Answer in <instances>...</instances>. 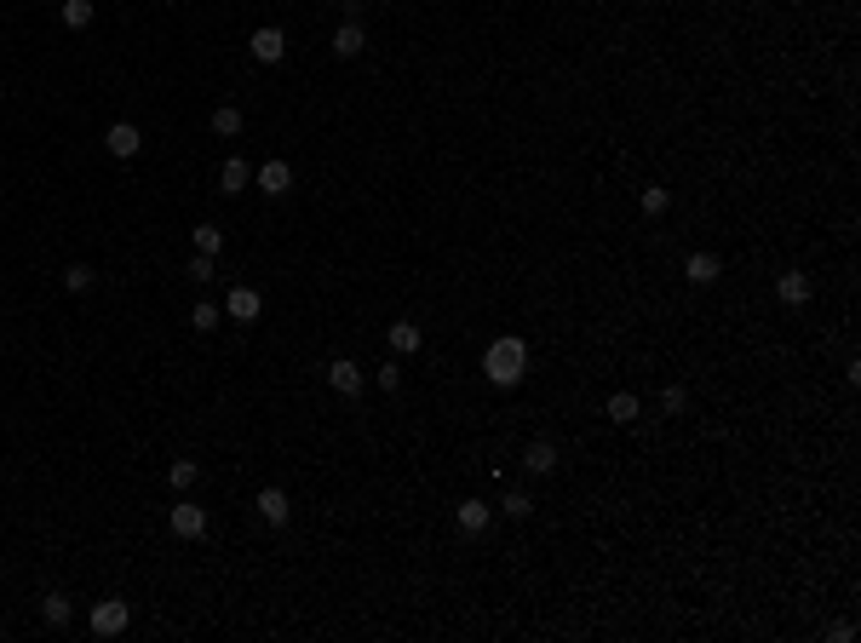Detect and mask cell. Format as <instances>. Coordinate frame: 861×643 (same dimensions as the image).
Here are the masks:
<instances>
[{
  "instance_id": "cell-1",
  "label": "cell",
  "mask_w": 861,
  "mask_h": 643,
  "mask_svg": "<svg viewBox=\"0 0 861 643\" xmlns=\"http://www.w3.org/2000/svg\"><path fill=\"white\" fill-rule=\"evenodd\" d=\"M482 373H489V385H523V373H528V344L517 339V334H499L489 351H482Z\"/></svg>"
},
{
  "instance_id": "cell-2",
  "label": "cell",
  "mask_w": 861,
  "mask_h": 643,
  "mask_svg": "<svg viewBox=\"0 0 861 643\" xmlns=\"http://www.w3.org/2000/svg\"><path fill=\"white\" fill-rule=\"evenodd\" d=\"M127 620H133V609L121 603V598L92 603V632H98V638H121V632H127Z\"/></svg>"
},
{
  "instance_id": "cell-3",
  "label": "cell",
  "mask_w": 861,
  "mask_h": 643,
  "mask_svg": "<svg viewBox=\"0 0 861 643\" xmlns=\"http://www.w3.org/2000/svg\"><path fill=\"white\" fill-rule=\"evenodd\" d=\"M327 385H334L339 397H362L368 373H362V363H351V356H339V363H327Z\"/></svg>"
},
{
  "instance_id": "cell-4",
  "label": "cell",
  "mask_w": 861,
  "mask_h": 643,
  "mask_svg": "<svg viewBox=\"0 0 861 643\" xmlns=\"http://www.w3.org/2000/svg\"><path fill=\"white\" fill-rule=\"evenodd\" d=\"M247 52H253L259 64H281V58H288V35H281L276 23H264V29H253V41H247Z\"/></svg>"
},
{
  "instance_id": "cell-5",
  "label": "cell",
  "mask_w": 861,
  "mask_h": 643,
  "mask_svg": "<svg viewBox=\"0 0 861 643\" xmlns=\"http://www.w3.org/2000/svg\"><path fill=\"white\" fill-rule=\"evenodd\" d=\"M167 523H172V535H179V540H201V535H207V511L190 506V500H179Z\"/></svg>"
},
{
  "instance_id": "cell-6",
  "label": "cell",
  "mask_w": 861,
  "mask_h": 643,
  "mask_svg": "<svg viewBox=\"0 0 861 643\" xmlns=\"http://www.w3.org/2000/svg\"><path fill=\"white\" fill-rule=\"evenodd\" d=\"M104 144H109V155H121V161H133V155L144 150V133H138L133 121H115V127L104 133Z\"/></svg>"
},
{
  "instance_id": "cell-7",
  "label": "cell",
  "mask_w": 861,
  "mask_h": 643,
  "mask_svg": "<svg viewBox=\"0 0 861 643\" xmlns=\"http://www.w3.org/2000/svg\"><path fill=\"white\" fill-rule=\"evenodd\" d=\"M259 310H264V299L253 288H230V299H224V317L230 322H259Z\"/></svg>"
},
{
  "instance_id": "cell-8",
  "label": "cell",
  "mask_w": 861,
  "mask_h": 643,
  "mask_svg": "<svg viewBox=\"0 0 861 643\" xmlns=\"http://www.w3.org/2000/svg\"><path fill=\"white\" fill-rule=\"evenodd\" d=\"M259 517H264L270 528H281V523L293 517V500L281 494V489H259Z\"/></svg>"
},
{
  "instance_id": "cell-9",
  "label": "cell",
  "mask_w": 861,
  "mask_h": 643,
  "mask_svg": "<svg viewBox=\"0 0 861 643\" xmlns=\"http://www.w3.org/2000/svg\"><path fill=\"white\" fill-rule=\"evenodd\" d=\"M334 52H339V58H362V52H368V29L344 18V23H339V35H334Z\"/></svg>"
},
{
  "instance_id": "cell-10",
  "label": "cell",
  "mask_w": 861,
  "mask_h": 643,
  "mask_svg": "<svg viewBox=\"0 0 861 643\" xmlns=\"http://www.w3.org/2000/svg\"><path fill=\"white\" fill-rule=\"evenodd\" d=\"M259 190H264V196H288V190H293V167H288V161H264V167H259Z\"/></svg>"
},
{
  "instance_id": "cell-11",
  "label": "cell",
  "mask_w": 861,
  "mask_h": 643,
  "mask_svg": "<svg viewBox=\"0 0 861 643\" xmlns=\"http://www.w3.org/2000/svg\"><path fill=\"white\" fill-rule=\"evenodd\" d=\"M775 299H781V305H792V310H798V305H810V276H804V271H787V276L775 281Z\"/></svg>"
},
{
  "instance_id": "cell-12",
  "label": "cell",
  "mask_w": 861,
  "mask_h": 643,
  "mask_svg": "<svg viewBox=\"0 0 861 643\" xmlns=\"http://www.w3.org/2000/svg\"><path fill=\"white\" fill-rule=\"evenodd\" d=\"M247 179H253V167H247L242 155H230V161L218 167V190H224V196H242V190H247Z\"/></svg>"
},
{
  "instance_id": "cell-13",
  "label": "cell",
  "mask_w": 861,
  "mask_h": 643,
  "mask_svg": "<svg viewBox=\"0 0 861 643\" xmlns=\"http://www.w3.org/2000/svg\"><path fill=\"white\" fill-rule=\"evenodd\" d=\"M489 506H482V500H460V511H453V523H460V535H482V528H489Z\"/></svg>"
},
{
  "instance_id": "cell-14",
  "label": "cell",
  "mask_w": 861,
  "mask_h": 643,
  "mask_svg": "<svg viewBox=\"0 0 861 643\" xmlns=\"http://www.w3.org/2000/svg\"><path fill=\"white\" fill-rule=\"evenodd\" d=\"M69 615H75V603L64 598V592H46V598H41V620L52 626V632H64V626H69Z\"/></svg>"
},
{
  "instance_id": "cell-15",
  "label": "cell",
  "mask_w": 861,
  "mask_h": 643,
  "mask_svg": "<svg viewBox=\"0 0 861 643\" xmlns=\"http://www.w3.org/2000/svg\"><path fill=\"white\" fill-rule=\"evenodd\" d=\"M385 339H390V351H397V356H414L419 344H426L419 322H390V334H385Z\"/></svg>"
},
{
  "instance_id": "cell-16",
  "label": "cell",
  "mask_w": 861,
  "mask_h": 643,
  "mask_svg": "<svg viewBox=\"0 0 861 643\" xmlns=\"http://www.w3.org/2000/svg\"><path fill=\"white\" fill-rule=\"evenodd\" d=\"M683 276L695 281V288H712V281H718V253H689L683 259Z\"/></svg>"
},
{
  "instance_id": "cell-17",
  "label": "cell",
  "mask_w": 861,
  "mask_h": 643,
  "mask_svg": "<svg viewBox=\"0 0 861 643\" xmlns=\"http://www.w3.org/2000/svg\"><path fill=\"white\" fill-rule=\"evenodd\" d=\"M603 414H609V419H615V426H632V419H637V414H644V402H637V397H632V390H615V397H609V408H603Z\"/></svg>"
},
{
  "instance_id": "cell-18",
  "label": "cell",
  "mask_w": 861,
  "mask_h": 643,
  "mask_svg": "<svg viewBox=\"0 0 861 643\" xmlns=\"http://www.w3.org/2000/svg\"><path fill=\"white\" fill-rule=\"evenodd\" d=\"M523 465H528V472H535V477H552V465H557V448H552V443H528Z\"/></svg>"
},
{
  "instance_id": "cell-19",
  "label": "cell",
  "mask_w": 861,
  "mask_h": 643,
  "mask_svg": "<svg viewBox=\"0 0 861 643\" xmlns=\"http://www.w3.org/2000/svg\"><path fill=\"white\" fill-rule=\"evenodd\" d=\"M218 322H224V305H213V299H201V305L190 310V327H196V334H213Z\"/></svg>"
},
{
  "instance_id": "cell-20",
  "label": "cell",
  "mask_w": 861,
  "mask_h": 643,
  "mask_svg": "<svg viewBox=\"0 0 861 643\" xmlns=\"http://www.w3.org/2000/svg\"><path fill=\"white\" fill-rule=\"evenodd\" d=\"M213 133H218V138H236V133H242V109H236V104H218V109H213Z\"/></svg>"
},
{
  "instance_id": "cell-21",
  "label": "cell",
  "mask_w": 861,
  "mask_h": 643,
  "mask_svg": "<svg viewBox=\"0 0 861 643\" xmlns=\"http://www.w3.org/2000/svg\"><path fill=\"white\" fill-rule=\"evenodd\" d=\"M196 477H201V465H196V460H172V465H167V482H172V489H179V494L190 489Z\"/></svg>"
},
{
  "instance_id": "cell-22",
  "label": "cell",
  "mask_w": 861,
  "mask_h": 643,
  "mask_svg": "<svg viewBox=\"0 0 861 643\" xmlns=\"http://www.w3.org/2000/svg\"><path fill=\"white\" fill-rule=\"evenodd\" d=\"M666 207H672V190H666V184H644V213L661 218Z\"/></svg>"
},
{
  "instance_id": "cell-23",
  "label": "cell",
  "mask_w": 861,
  "mask_h": 643,
  "mask_svg": "<svg viewBox=\"0 0 861 643\" xmlns=\"http://www.w3.org/2000/svg\"><path fill=\"white\" fill-rule=\"evenodd\" d=\"M64 23L69 29H92V0H64Z\"/></svg>"
},
{
  "instance_id": "cell-24",
  "label": "cell",
  "mask_w": 861,
  "mask_h": 643,
  "mask_svg": "<svg viewBox=\"0 0 861 643\" xmlns=\"http://www.w3.org/2000/svg\"><path fill=\"white\" fill-rule=\"evenodd\" d=\"M196 247H201V253H218V247H224V230H218V225H196Z\"/></svg>"
},
{
  "instance_id": "cell-25",
  "label": "cell",
  "mask_w": 861,
  "mask_h": 643,
  "mask_svg": "<svg viewBox=\"0 0 861 643\" xmlns=\"http://www.w3.org/2000/svg\"><path fill=\"white\" fill-rule=\"evenodd\" d=\"M64 288H69V293H87V288H92V264H69V271H64Z\"/></svg>"
},
{
  "instance_id": "cell-26",
  "label": "cell",
  "mask_w": 861,
  "mask_h": 643,
  "mask_svg": "<svg viewBox=\"0 0 861 643\" xmlns=\"http://www.w3.org/2000/svg\"><path fill=\"white\" fill-rule=\"evenodd\" d=\"M184 276H190V281H213V276H218V271H213V253H196V259H190V271H184Z\"/></svg>"
},
{
  "instance_id": "cell-27",
  "label": "cell",
  "mask_w": 861,
  "mask_h": 643,
  "mask_svg": "<svg viewBox=\"0 0 861 643\" xmlns=\"http://www.w3.org/2000/svg\"><path fill=\"white\" fill-rule=\"evenodd\" d=\"M528 511H535V500H528L523 489H511L506 494V517H528Z\"/></svg>"
},
{
  "instance_id": "cell-28",
  "label": "cell",
  "mask_w": 861,
  "mask_h": 643,
  "mask_svg": "<svg viewBox=\"0 0 861 643\" xmlns=\"http://www.w3.org/2000/svg\"><path fill=\"white\" fill-rule=\"evenodd\" d=\"M661 402H666V414H683V402H689V397H683V385H666V397H661Z\"/></svg>"
},
{
  "instance_id": "cell-29",
  "label": "cell",
  "mask_w": 861,
  "mask_h": 643,
  "mask_svg": "<svg viewBox=\"0 0 861 643\" xmlns=\"http://www.w3.org/2000/svg\"><path fill=\"white\" fill-rule=\"evenodd\" d=\"M397 385H402V368L385 363V368H380V390H397Z\"/></svg>"
}]
</instances>
